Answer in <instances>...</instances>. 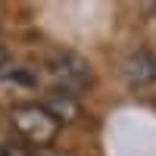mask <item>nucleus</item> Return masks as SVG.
Returning <instances> with one entry per match:
<instances>
[{
	"instance_id": "obj_1",
	"label": "nucleus",
	"mask_w": 156,
	"mask_h": 156,
	"mask_svg": "<svg viewBox=\"0 0 156 156\" xmlns=\"http://www.w3.org/2000/svg\"><path fill=\"white\" fill-rule=\"evenodd\" d=\"M9 122L16 128V134H22L25 144L31 147H53V140L59 134V125L50 119V112L41 103H19L9 109Z\"/></svg>"
},
{
	"instance_id": "obj_6",
	"label": "nucleus",
	"mask_w": 156,
	"mask_h": 156,
	"mask_svg": "<svg viewBox=\"0 0 156 156\" xmlns=\"http://www.w3.org/2000/svg\"><path fill=\"white\" fill-rule=\"evenodd\" d=\"M37 156H72L66 150H56V147H44V150H37Z\"/></svg>"
},
{
	"instance_id": "obj_7",
	"label": "nucleus",
	"mask_w": 156,
	"mask_h": 156,
	"mask_svg": "<svg viewBox=\"0 0 156 156\" xmlns=\"http://www.w3.org/2000/svg\"><path fill=\"white\" fill-rule=\"evenodd\" d=\"M6 62H9V56H6V50H3V44H0V72L6 69Z\"/></svg>"
},
{
	"instance_id": "obj_2",
	"label": "nucleus",
	"mask_w": 156,
	"mask_h": 156,
	"mask_svg": "<svg viewBox=\"0 0 156 156\" xmlns=\"http://www.w3.org/2000/svg\"><path fill=\"white\" fill-rule=\"evenodd\" d=\"M47 69L56 78V90L72 94V97H75V90H87L90 81H94L90 62L81 53H75V50H56V53L47 59Z\"/></svg>"
},
{
	"instance_id": "obj_5",
	"label": "nucleus",
	"mask_w": 156,
	"mask_h": 156,
	"mask_svg": "<svg viewBox=\"0 0 156 156\" xmlns=\"http://www.w3.org/2000/svg\"><path fill=\"white\" fill-rule=\"evenodd\" d=\"M3 81L19 84V87H34V84H37L34 75H31L28 69H3Z\"/></svg>"
},
{
	"instance_id": "obj_3",
	"label": "nucleus",
	"mask_w": 156,
	"mask_h": 156,
	"mask_svg": "<svg viewBox=\"0 0 156 156\" xmlns=\"http://www.w3.org/2000/svg\"><path fill=\"white\" fill-rule=\"evenodd\" d=\"M125 81L131 87H147L156 81V53L153 50H134V53H128L125 59Z\"/></svg>"
},
{
	"instance_id": "obj_4",
	"label": "nucleus",
	"mask_w": 156,
	"mask_h": 156,
	"mask_svg": "<svg viewBox=\"0 0 156 156\" xmlns=\"http://www.w3.org/2000/svg\"><path fill=\"white\" fill-rule=\"evenodd\" d=\"M41 106L50 112V119L56 125H66V122H75L81 115V106L72 94H62V90H50V94L41 100Z\"/></svg>"
}]
</instances>
